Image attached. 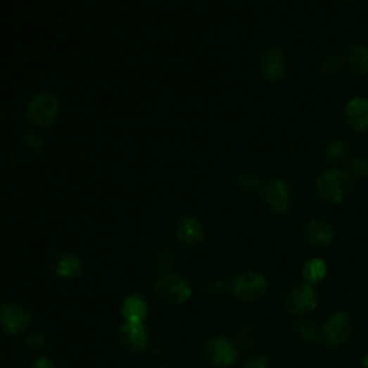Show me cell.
Here are the masks:
<instances>
[{"label":"cell","mask_w":368,"mask_h":368,"mask_svg":"<svg viewBox=\"0 0 368 368\" xmlns=\"http://www.w3.org/2000/svg\"><path fill=\"white\" fill-rule=\"evenodd\" d=\"M317 189L319 196L329 203H341L351 193L353 179L341 170H326L318 179Z\"/></svg>","instance_id":"6da1fadb"},{"label":"cell","mask_w":368,"mask_h":368,"mask_svg":"<svg viewBox=\"0 0 368 368\" xmlns=\"http://www.w3.org/2000/svg\"><path fill=\"white\" fill-rule=\"evenodd\" d=\"M154 291L161 299L165 300V303L175 305H182L187 303L191 296V288L187 279L172 272H164L157 279Z\"/></svg>","instance_id":"7a4b0ae2"},{"label":"cell","mask_w":368,"mask_h":368,"mask_svg":"<svg viewBox=\"0 0 368 368\" xmlns=\"http://www.w3.org/2000/svg\"><path fill=\"white\" fill-rule=\"evenodd\" d=\"M59 113V101L53 94L42 92L32 98L27 107V118L32 124L39 127L51 125Z\"/></svg>","instance_id":"3957f363"},{"label":"cell","mask_w":368,"mask_h":368,"mask_svg":"<svg viewBox=\"0 0 368 368\" xmlns=\"http://www.w3.org/2000/svg\"><path fill=\"white\" fill-rule=\"evenodd\" d=\"M353 328V319L348 314L336 312L325 321L322 326V337L328 345L338 347L350 340Z\"/></svg>","instance_id":"277c9868"},{"label":"cell","mask_w":368,"mask_h":368,"mask_svg":"<svg viewBox=\"0 0 368 368\" xmlns=\"http://www.w3.org/2000/svg\"><path fill=\"white\" fill-rule=\"evenodd\" d=\"M230 291L242 300H256L266 291V279L258 272H245L231 281Z\"/></svg>","instance_id":"5b68a950"},{"label":"cell","mask_w":368,"mask_h":368,"mask_svg":"<svg viewBox=\"0 0 368 368\" xmlns=\"http://www.w3.org/2000/svg\"><path fill=\"white\" fill-rule=\"evenodd\" d=\"M317 292L310 284L295 286L286 298V310L295 317H303L312 312L317 308Z\"/></svg>","instance_id":"8992f818"},{"label":"cell","mask_w":368,"mask_h":368,"mask_svg":"<svg viewBox=\"0 0 368 368\" xmlns=\"http://www.w3.org/2000/svg\"><path fill=\"white\" fill-rule=\"evenodd\" d=\"M29 311L15 303H6L0 305V326L9 334V336H18L23 332L30 324Z\"/></svg>","instance_id":"52a82bcc"},{"label":"cell","mask_w":368,"mask_h":368,"mask_svg":"<svg viewBox=\"0 0 368 368\" xmlns=\"http://www.w3.org/2000/svg\"><path fill=\"white\" fill-rule=\"evenodd\" d=\"M263 196L266 203L275 212L285 213L292 206V190L282 179H269L265 183Z\"/></svg>","instance_id":"ba28073f"},{"label":"cell","mask_w":368,"mask_h":368,"mask_svg":"<svg viewBox=\"0 0 368 368\" xmlns=\"http://www.w3.org/2000/svg\"><path fill=\"white\" fill-rule=\"evenodd\" d=\"M205 354L208 360L217 367H229L238 358V348L230 340L216 337L206 343Z\"/></svg>","instance_id":"9c48e42d"},{"label":"cell","mask_w":368,"mask_h":368,"mask_svg":"<svg viewBox=\"0 0 368 368\" xmlns=\"http://www.w3.org/2000/svg\"><path fill=\"white\" fill-rule=\"evenodd\" d=\"M121 343L134 353H141L147 348L150 334L144 322H124L120 329Z\"/></svg>","instance_id":"30bf717a"},{"label":"cell","mask_w":368,"mask_h":368,"mask_svg":"<svg viewBox=\"0 0 368 368\" xmlns=\"http://www.w3.org/2000/svg\"><path fill=\"white\" fill-rule=\"evenodd\" d=\"M260 72L263 78L269 82H278L285 77V55L279 48H271L265 52L260 62Z\"/></svg>","instance_id":"8fae6325"},{"label":"cell","mask_w":368,"mask_h":368,"mask_svg":"<svg viewBox=\"0 0 368 368\" xmlns=\"http://www.w3.org/2000/svg\"><path fill=\"white\" fill-rule=\"evenodd\" d=\"M304 238L314 246H326L336 238V231L328 222L312 220L304 227Z\"/></svg>","instance_id":"7c38bea8"},{"label":"cell","mask_w":368,"mask_h":368,"mask_svg":"<svg viewBox=\"0 0 368 368\" xmlns=\"http://www.w3.org/2000/svg\"><path fill=\"white\" fill-rule=\"evenodd\" d=\"M345 118L350 127L355 131H368V99L353 98L347 104Z\"/></svg>","instance_id":"4fadbf2b"},{"label":"cell","mask_w":368,"mask_h":368,"mask_svg":"<svg viewBox=\"0 0 368 368\" xmlns=\"http://www.w3.org/2000/svg\"><path fill=\"white\" fill-rule=\"evenodd\" d=\"M148 311V304L140 295L127 296L121 307V314L125 322H144Z\"/></svg>","instance_id":"5bb4252c"},{"label":"cell","mask_w":368,"mask_h":368,"mask_svg":"<svg viewBox=\"0 0 368 368\" xmlns=\"http://www.w3.org/2000/svg\"><path fill=\"white\" fill-rule=\"evenodd\" d=\"M205 231L203 226L200 224V222L194 217H183L179 224H177V238L184 243V245H197L203 241Z\"/></svg>","instance_id":"9a60e30c"},{"label":"cell","mask_w":368,"mask_h":368,"mask_svg":"<svg viewBox=\"0 0 368 368\" xmlns=\"http://www.w3.org/2000/svg\"><path fill=\"white\" fill-rule=\"evenodd\" d=\"M82 262L78 256L71 253L61 255L53 263V272L63 279H71L81 274Z\"/></svg>","instance_id":"2e32d148"},{"label":"cell","mask_w":368,"mask_h":368,"mask_svg":"<svg viewBox=\"0 0 368 368\" xmlns=\"http://www.w3.org/2000/svg\"><path fill=\"white\" fill-rule=\"evenodd\" d=\"M348 65L354 72L360 75H368V48L367 46H354L348 52Z\"/></svg>","instance_id":"e0dca14e"},{"label":"cell","mask_w":368,"mask_h":368,"mask_svg":"<svg viewBox=\"0 0 368 368\" xmlns=\"http://www.w3.org/2000/svg\"><path fill=\"white\" fill-rule=\"evenodd\" d=\"M304 279L307 284L310 285H315L318 282H321L325 275H326V265L322 259H311L307 262V265L304 266V271H303Z\"/></svg>","instance_id":"ac0fdd59"},{"label":"cell","mask_w":368,"mask_h":368,"mask_svg":"<svg viewBox=\"0 0 368 368\" xmlns=\"http://www.w3.org/2000/svg\"><path fill=\"white\" fill-rule=\"evenodd\" d=\"M326 156L331 161H343L350 156V146L341 139L332 140L326 147Z\"/></svg>","instance_id":"d6986e66"},{"label":"cell","mask_w":368,"mask_h":368,"mask_svg":"<svg viewBox=\"0 0 368 368\" xmlns=\"http://www.w3.org/2000/svg\"><path fill=\"white\" fill-rule=\"evenodd\" d=\"M259 334L253 326H245L238 336V345L242 350H250L258 344Z\"/></svg>","instance_id":"ffe728a7"},{"label":"cell","mask_w":368,"mask_h":368,"mask_svg":"<svg viewBox=\"0 0 368 368\" xmlns=\"http://www.w3.org/2000/svg\"><path fill=\"white\" fill-rule=\"evenodd\" d=\"M296 332L299 334L300 338H304L305 341L315 343L319 338V331L311 321H300L296 324Z\"/></svg>","instance_id":"44dd1931"},{"label":"cell","mask_w":368,"mask_h":368,"mask_svg":"<svg viewBox=\"0 0 368 368\" xmlns=\"http://www.w3.org/2000/svg\"><path fill=\"white\" fill-rule=\"evenodd\" d=\"M344 68V59L340 55H329L324 62L321 70L325 74H337Z\"/></svg>","instance_id":"7402d4cb"},{"label":"cell","mask_w":368,"mask_h":368,"mask_svg":"<svg viewBox=\"0 0 368 368\" xmlns=\"http://www.w3.org/2000/svg\"><path fill=\"white\" fill-rule=\"evenodd\" d=\"M238 184H239V187H241L243 191H246V193H255V191H258L259 187H260L259 179H258L256 176L248 175V173L239 176Z\"/></svg>","instance_id":"603a6c76"},{"label":"cell","mask_w":368,"mask_h":368,"mask_svg":"<svg viewBox=\"0 0 368 368\" xmlns=\"http://www.w3.org/2000/svg\"><path fill=\"white\" fill-rule=\"evenodd\" d=\"M351 173L354 177L364 179L368 176V160L365 158H355L351 164Z\"/></svg>","instance_id":"cb8c5ba5"},{"label":"cell","mask_w":368,"mask_h":368,"mask_svg":"<svg viewBox=\"0 0 368 368\" xmlns=\"http://www.w3.org/2000/svg\"><path fill=\"white\" fill-rule=\"evenodd\" d=\"M26 344L29 348H35V350H42L46 347L48 341H46V337L44 336V334L41 332H35L33 336H30L27 340H26Z\"/></svg>","instance_id":"d4e9b609"},{"label":"cell","mask_w":368,"mask_h":368,"mask_svg":"<svg viewBox=\"0 0 368 368\" xmlns=\"http://www.w3.org/2000/svg\"><path fill=\"white\" fill-rule=\"evenodd\" d=\"M206 291L213 295V296H220L224 293L226 291V285L222 282V281H217V279H213L210 281L208 285H206Z\"/></svg>","instance_id":"484cf974"},{"label":"cell","mask_w":368,"mask_h":368,"mask_svg":"<svg viewBox=\"0 0 368 368\" xmlns=\"http://www.w3.org/2000/svg\"><path fill=\"white\" fill-rule=\"evenodd\" d=\"M25 144H26L30 150L38 151V150L42 147V139L38 136V134L30 132V134H27L26 139H25Z\"/></svg>","instance_id":"4316f807"},{"label":"cell","mask_w":368,"mask_h":368,"mask_svg":"<svg viewBox=\"0 0 368 368\" xmlns=\"http://www.w3.org/2000/svg\"><path fill=\"white\" fill-rule=\"evenodd\" d=\"M245 368H269V361H267V358L265 355H258V357H253L250 358Z\"/></svg>","instance_id":"83f0119b"},{"label":"cell","mask_w":368,"mask_h":368,"mask_svg":"<svg viewBox=\"0 0 368 368\" xmlns=\"http://www.w3.org/2000/svg\"><path fill=\"white\" fill-rule=\"evenodd\" d=\"M32 368H58V365L49 358H39L35 364L32 365Z\"/></svg>","instance_id":"f1b7e54d"},{"label":"cell","mask_w":368,"mask_h":368,"mask_svg":"<svg viewBox=\"0 0 368 368\" xmlns=\"http://www.w3.org/2000/svg\"><path fill=\"white\" fill-rule=\"evenodd\" d=\"M364 368H368V355H367L365 360H364Z\"/></svg>","instance_id":"f546056e"},{"label":"cell","mask_w":368,"mask_h":368,"mask_svg":"<svg viewBox=\"0 0 368 368\" xmlns=\"http://www.w3.org/2000/svg\"><path fill=\"white\" fill-rule=\"evenodd\" d=\"M160 368H173L172 365H169V364H164V365H161Z\"/></svg>","instance_id":"4dcf8cb0"},{"label":"cell","mask_w":368,"mask_h":368,"mask_svg":"<svg viewBox=\"0 0 368 368\" xmlns=\"http://www.w3.org/2000/svg\"><path fill=\"white\" fill-rule=\"evenodd\" d=\"M350 2H353V0H350Z\"/></svg>","instance_id":"1f68e13d"}]
</instances>
